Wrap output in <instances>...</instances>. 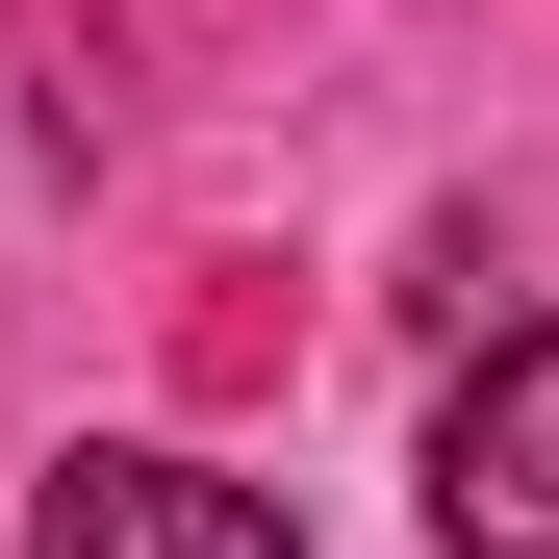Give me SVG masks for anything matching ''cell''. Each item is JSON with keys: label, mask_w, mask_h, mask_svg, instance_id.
I'll list each match as a JSON object with an SVG mask.
<instances>
[{"label": "cell", "mask_w": 559, "mask_h": 559, "mask_svg": "<svg viewBox=\"0 0 559 559\" xmlns=\"http://www.w3.org/2000/svg\"><path fill=\"white\" fill-rule=\"evenodd\" d=\"M26 559H306L254 484H204V457H153V432H103V457H51L26 484Z\"/></svg>", "instance_id": "obj_2"}, {"label": "cell", "mask_w": 559, "mask_h": 559, "mask_svg": "<svg viewBox=\"0 0 559 559\" xmlns=\"http://www.w3.org/2000/svg\"><path fill=\"white\" fill-rule=\"evenodd\" d=\"M432 559H559V331H484L432 407Z\"/></svg>", "instance_id": "obj_1"}]
</instances>
